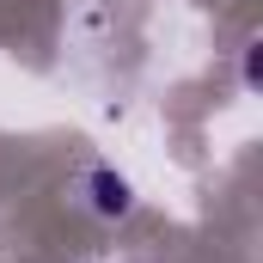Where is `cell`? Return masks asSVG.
I'll return each instance as SVG.
<instances>
[{"mask_svg": "<svg viewBox=\"0 0 263 263\" xmlns=\"http://www.w3.org/2000/svg\"><path fill=\"white\" fill-rule=\"evenodd\" d=\"M80 196H86V208H92L98 220H129L135 214V184L117 165H92V172L80 178Z\"/></svg>", "mask_w": 263, "mask_h": 263, "instance_id": "obj_1", "label": "cell"}, {"mask_svg": "<svg viewBox=\"0 0 263 263\" xmlns=\"http://www.w3.org/2000/svg\"><path fill=\"white\" fill-rule=\"evenodd\" d=\"M239 80H245V92H257V86H263V43H257V37H251L245 55H239Z\"/></svg>", "mask_w": 263, "mask_h": 263, "instance_id": "obj_2", "label": "cell"}]
</instances>
